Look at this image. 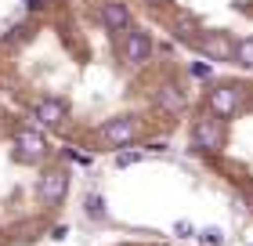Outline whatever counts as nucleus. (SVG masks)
<instances>
[{
  "instance_id": "2",
  "label": "nucleus",
  "mask_w": 253,
  "mask_h": 246,
  "mask_svg": "<svg viewBox=\"0 0 253 246\" xmlns=\"http://www.w3.org/2000/svg\"><path fill=\"white\" fill-rule=\"evenodd\" d=\"M137 134H141V123L134 120V116H112V120H105L98 127V145L105 148H123V145H134Z\"/></svg>"
},
{
  "instance_id": "8",
  "label": "nucleus",
  "mask_w": 253,
  "mask_h": 246,
  "mask_svg": "<svg viewBox=\"0 0 253 246\" xmlns=\"http://www.w3.org/2000/svg\"><path fill=\"white\" fill-rule=\"evenodd\" d=\"M98 22H101L105 33L120 37V33H126L134 26V11H130L126 0H98Z\"/></svg>"
},
{
  "instance_id": "16",
  "label": "nucleus",
  "mask_w": 253,
  "mask_h": 246,
  "mask_svg": "<svg viewBox=\"0 0 253 246\" xmlns=\"http://www.w3.org/2000/svg\"><path fill=\"white\" fill-rule=\"evenodd\" d=\"M192 73H195V76H210V62H206V65H203V62L192 65Z\"/></svg>"
},
{
  "instance_id": "13",
  "label": "nucleus",
  "mask_w": 253,
  "mask_h": 246,
  "mask_svg": "<svg viewBox=\"0 0 253 246\" xmlns=\"http://www.w3.org/2000/svg\"><path fill=\"white\" fill-rule=\"evenodd\" d=\"M87 217L105 221V199H101L98 192H94V196H87Z\"/></svg>"
},
{
  "instance_id": "14",
  "label": "nucleus",
  "mask_w": 253,
  "mask_h": 246,
  "mask_svg": "<svg viewBox=\"0 0 253 246\" xmlns=\"http://www.w3.org/2000/svg\"><path fill=\"white\" fill-rule=\"evenodd\" d=\"M199 243L203 246H224V232L221 228H203L199 232Z\"/></svg>"
},
{
  "instance_id": "10",
  "label": "nucleus",
  "mask_w": 253,
  "mask_h": 246,
  "mask_svg": "<svg viewBox=\"0 0 253 246\" xmlns=\"http://www.w3.org/2000/svg\"><path fill=\"white\" fill-rule=\"evenodd\" d=\"M156 105H159L167 116H177L181 109H185V91H181L174 80H163V84L156 87Z\"/></svg>"
},
{
  "instance_id": "12",
  "label": "nucleus",
  "mask_w": 253,
  "mask_h": 246,
  "mask_svg": "<svg viewBox=\"0 0 253 246\" xmlns=\"http://www.w3.org/2000/svg\"><path fill=\"white\" fill-rule=\"evenodd\" d=\"M145 159V152L141 148H134V145H123L120 152H116V167L123 170V167H134V163H141Z\"/></svg>"
},
{
  "instance_id": "7",
  "label": "nucleus",
  "mask_w": 253,
  "mask_h": 246,
  "mask_svg": "<svg viewBox=\"0 0 253 246\" xmlns=\"http://www.w3.org/2000/svg\"><path fill=\"white\" fill-rule=\"evenodd\" d=\"M15 156L22 159V163H33V159H40L43 152H47V138H43V127H37V123H22V127H15Z\"/></svg>"
},
{
  "instance_id": "5",
  "label": "nucleus",
  "mask_w": 253,
  "mask_h": 246,
  "mask_svg": "<svg viewBox=\"0 0 253 246\" xmlns=\"http://www.w3.org/2000/svg\"><path fill=\"white\" fill-rule=\"evenodd\" d=\"M29 116H33V123H37V127H43V131H62V123L69 120V105H65V98L40 95L37 101H33Z\"/></svg>"
},
{
  "instance_id": "17",
  "label": "nucleus",
  "mask_w": 253,
  "mask_h": 246,
  "mask_svg": "<svg viewBox=\"0 0 253 246\" xmlns=\"http://www.w3.org/2000/svg\"><path fill=\"white\" fill-rule=\"evenodd\" d=\"M250 206H253V181H250Z\"/></svg>"
},
{
  "instance_id": "6",
  "label": "nucleus",
  "mask_w": 253,
  "mask_h": 246,
  "mask_svg": "<svg viewBox=\"0 0 253 246\" xmlns=\"http://www.w3.org/2000/svg\"><path fill=\"white\" fill-rule=\"evenodd\" d=\"M243 98H246V87H235V84H217L210 95H206V109L221 120H232V116L243 109Z\"/></svg>"
},
{
  "instance_id": "15",
  "label": "nucleus",
  "mask_w": 253,
  "mask_h": 246,
  "mask_svg": "<svg viewBox=\"0 0 253 246\" xmlns=\"http://www.w3.org/2000/svg\"><path fill=\"white\" fill-rule=\"evenodd\" d=\"M174 232H177L181 239H185V236H192V225H188V221H177V228H174Z\"/></svg>"
},
{
  "instance_id": "9",
  "label": "nucleus",
  "mask_w": 253,
  "mask_h": 246,
  "mask_svg": "<svg viewBox=\"0 0 253 246\" xmlns=\"http://www.w3.org/2000/svg\"><path fill=\"white\" fill-rule=\"evenodd\" d=\"M37 196L43 199V206H58L69 196V170L65 167H47L37 181Z\"/></svg>"
},
{
  "instance_id": "11",
  "label": "nucleus",
  "mask_w": 253,
  "mask_h": 246,
  "mask_svg": "<svg viewBox=\"0 0 253 246\" xmlns=\"http://www.w3.org/2000/svg\"><path fill=\"white\" fill-rule=\"evenodd\" d=\"M235 65L253 69V37H239L235 40Z\"/></svg>"
},
{
  "instance_id": "4",
  "label": "nucleus",
  "mask_w": 253,
  "mask_h": 246,
  "mask_svg": "<svg viewBox=\"0 0 253 246\" xmlns=\"http://www.w3.org/2000/svg\"><path fill=\"white\" fill-rule=\"evenodd\" d=\"M192 51H199L206 62H235V37L224 29H203V37L192 44Z\"/></svg>"
},
{
  "instance_id": "3",
  "label": "nucleus",
  "mask_w": 253,
  "mask_h": 246,
  "mask_svg": "<svg viewBox=\"0 0 253 246\" xmlns=\"http://www.w3.org/2000/svg\"><path fill=\"white\" fill-rule=\"evenodd\" d=\"M224 142H228L224 120L206 109L199 120L192 123V145H195V148H203V152H221V148H224Z\"/></svg>"
},
{
  "instance_id": "1",
  "label": "nucleus",
  "mask_w": 253,
  "mask_h": 246,
  "mask_svg": "<svg viewBox=\"0 0 253 246\" xmlns=\"http://www.w3.org/2000/svg\"><path fill=\"white\" fill-rule=\"evenodd\" d=\"M120 58L130 69H145L148 62H152V54H156V40H152V33H148L145 26H134L126 29V33H120Z\"/></svg>"
}]
</instances>
